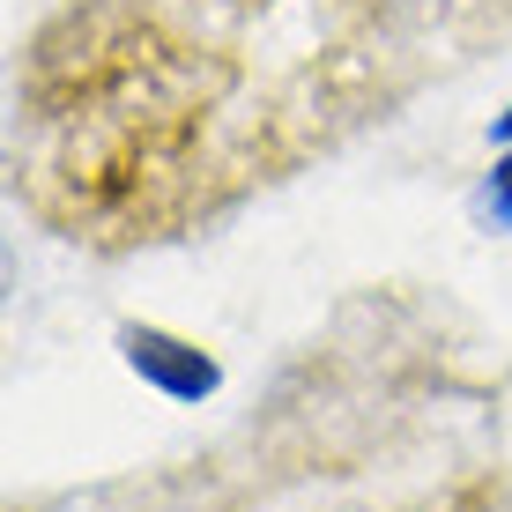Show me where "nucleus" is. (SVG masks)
I'll list each match as a JSON object with an SVG mask.
<instances>
[{
	"label": "nucleus",
	"mask_w": 512,
	"mask_h": 512,
	"mask_svg": "<svg viewBox=\"0 0 512 512\" xmlns=\"http://www.w3.org/2000/svg\"><path fill=\"white\" fill-rule=\"evenodd\" d=\"M505 134H512V119H505Z\"/></svg>",
	"instance_id": "nucleus-1"
}]
</instances>
